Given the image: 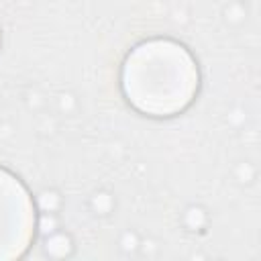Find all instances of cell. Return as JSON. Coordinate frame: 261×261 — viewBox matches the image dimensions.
<instances>
[{
    "label": "cell",
    "instance_id": "cell-1",
    "mask_svg": "<svg viewBox=\"0 0 261 261\" xmlns=\"http://www.w3.org/2000/svg\"><path fill=\"white\" fill-rule=\"evenodd\" d=\"M194 88V63L175 43H145L126 61L124 92L145 112L169 114L181 110L192 100Z\"/></svg>",
    "mask_w": 261,
    "mask_h": 261
},
{
    "label": "cell",
    "instance_id": "cell-2",
    "mask_svg": "<svg viewBox=\"0 0 261 261\" xmlns=\"http://www.w3.org/2000/svg\"><path fill=\"white\" fill-rule=\"evenodd\" d=\"M31 204L22 186L0 171V257H18L31 234Z\"/></svg>",
    "mask_w": 261,
    "mask_h": 261
}]
</instances>
